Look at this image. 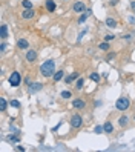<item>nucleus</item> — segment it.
<instances>
[{"mask_svg": "<svg viewBox=\"0 0 135 152\" xmlns=\"http://www.w3.org/2000/svg\"><path fill=\"white\" fill-rule=\"evenodd\" d=\"M83 85H85V78H78L75 88H77V89H83Z\"/></svg>", "mask_w": 135, "mask_h": 152, "instance_id": "nucleus-24", "label": "nucleus"}, {"mask_svg": "<svg viewBox=\"0 0 135 152\" xmlns=\"http://www.w3.org/2000/svg\"><path fill=\"white\" fill-rule=\"evenodd\" d=\"M12 108H20V102H17V100H11V103H9Z\"/></svg>", "mask_w": 135, "mask_h": 152, "instance_id": "nucleus-27", "label": "nucleus"}, {"mask_svg": "<svg viewBox=\"0 0 135 152\" xmlns=\"http://www.w3.org/2000/svg\"><path fill=\"white\" fill-rule=\"evenodd\" d=\"M65 2H68V0H65Z\"/></svg>", "mask_w": 135, "mask_h": 152, "instance_id": "nucleus-34", "label": "nucleus"}, {"mask_svg": "<svg viewBox=\"0 0 135 152\" xmlns=\"http://www.w3.org/2000/svg\"><path fill=\"white\" fill-rule=\"evenodd\" d=\"M8 82H9V85H11V86H14V88L20 86V83H22V75H20V72H17V71L11 72V75H9Z\"/></svg>", "mask_w": 135, "mask_h": 152, "instance_id": "nucleus-3", "label": "nucleus"}, {"mask_svg": "<svg viewBox=\"0 0 135 152\" xmlns=\"http://www.w3.org/2000/svg\"><path fill=\"white\" fill-rule=\"evenodd\" d=\"M17 48H18V49H28V48H29L28 40H26V38H18V40H17Z\"/></svg>", "mask_w": 135, "mask_h": 152, "instance_id": "nucleus-9", "label": "nucleus"}, {"mask_svg": "<svg viewBox=\"0 0 135 152\" xmlns=\"http://www.w3.org/2000/svg\"><path fill=\"white\" fill-rule=\"evenodd\" d=\"M72 11L77 12V14H83V12L86 11V5H85V2H75L74 6H72Z\"/></svg>", "mask_w": 135, "mask_h": 152, "instance_id": "nucleus-5", "label": "nucleus"}, {"mask_svg": "<svg viewBox=\"0 0 135 152\" xmlns=\"http://www.w3.org/2000/svg\"><path fill=\"white\" fill-rule=\"evenodd\" d=\"M114 38H115L114 34H108V35H105V42H112Z\"/></svg>", "mask_w": 135, "mask_h": 152, "instance_id": "nucleus-26", "label": "nucleus"}, {"mask_svg": "<svg viewBox=\"0 0 135 152\" xmlns=\"http://www.w3.org/2000/svg\"><path fill=\"white\" fill-rule=\"evenodd\" d=\"M91 14H92V11H91V9H86V12H83V14L80 15V18H78V23H80V25H81V23H85V22H86V18H88Z\"/></svg>", "mask_w": 135, "mask_h": 152, "instance_id": "nucleus-11", "label": "nucleus"}, {"mask_svg": "<svg viewBox=\"0 0 135 152\" xmlns=\"http://www.w3.org/2000/svg\"><path fill=\"white\" fill-rule=\"evenodd\" d=\"M60 97H61V98H65V100H68V98H71V97H72V94H71L69 91H63V92L60 94Z\"/></svg>", "mask_w": 135, "mask_h": 152, "instance_id": "nucleus-23", "label": "nucleus"}, {"mask_svg": "<svg viewBox=\"0 0 135 152\" xmlns=\"http://www.w3.org/2000/svg\"><path fill=\"white\" fill-rule=\"evenodd\" d=\"M15 149H17V151H25V148H23V146H17Z\"/></svg>", "mask_w": 135, "mask_h": 152, "instance_id": "nucleus-33", "label": "nucleus"}, {"mask_svg": "<svg viewBox=\"0 0 135 152\" xmlns=\"http://www.w3.org/2000/svg\"><path fill=\"white\" fill-rule=\"evenodd\" d=\"M98 48H100L101 51H109V48H111V45H109V42H101V43L98 45Z\"/></svg>", "mask_w": 135, "mask_h": 152, "instance_id": "nucleus-19", "label": "nucleus"}, {"mask_svg": "<svg viewBox=\"0 0 135 152\" xmlns=\"http://www.w3.org/2000/svg\"><path fill=\"white\" fill-rule=\"evenodd\" d=\"M6 48H8V45H6V43H2V45H0V51H2V52H5V51H6Z\"/></svg>", "mask_w": 135, "mask_h": 152, "instance_id": "nucleus-30", "label": "nucleus"}, {"mask_svg": "<svg viewBox=\"0 0 135 152\" xmlns=\"http://www.w3.org/2000/svg\"><path fill=\"white\" fill-rule=\"evenodd\" d=\"M128 123H129V118H128L126 115H123V117H120V118H118V125H120L121 128L128 126Z\"/></svg>", "mask_w": 135, "mask_h": 152, "instance_id": "nucleus-16", "label": "nucleus"}, {"mask_svg": "<svg viewBox=\"0 0 135 152\" xmlns=\"http://www.w3.org/2000/svg\"><path fill=\"white\" fill-rule=\"evenodd\" d=\"M41 88H43L41 83H31V85H29V92H37V91H40Z\"/></svg>", "mask_w": 135, "mask_h": 152, "instance_id": "nucleus-12", "label": "nucleus"}, {"mask_svg": "<svg viewBox=\"0 0 135 152\" xmlns=\"http://www.w3.org/2000/svg\"><path fill=\"white\" fill-rule=\"evenodd\" d=\"M129 23H131V25H134V23H135V18H134V17H129Z\"/></svg>", "mask_w": 135, "mask_h": 152, "instance_id": "nucleus-31", "label": "nucleus"}, {"mask_svg": "<svg viewBox=\"0 0 135 152\" xmlns=\"http://www.w3.org/2000/svg\"><path fill=\"white\" fill-rule=\"evenodd\" d=\"M114 57H115V54H114V52H111V54H108V57H106V62H111V60H112Z\"/></svg>", "mask_w": 135, "mask_h": 152, "instance_id": "nucleus-29", "label": "nucleus"}, {"mask_svg": "<svg viewBox=\"0 0 135 152\" xmlns=\"http://www.w3.org/2000/svg\"><path fill=\"white\" fill-rule=\"evenodd\" d=\"M94 132H95V134H103V132H105V128H103V126H95Z\"/></svg>", "mask_w": 135, "mask_h": 152, "instance_id": "nucleus-25", "label": "nucleus"}, {"mask_svg": "<svg viewBox=\"0 0 135 152\" xmlns=\"http://www.w3.org/2000/svg\"><path fill=\"white\" fill-rule=\"evenodd\" d=\"M6 106H8L6 100H5L3 97H0V111H2V112H5V111H6Z\"/></svg>", "mask_w": 135, "mask_h": 152, "instance_id": "nucleus-21", "label": "nucleus"}, {"mask_svg": "<svg viewBox=\"0 0 135 152\" xmlns=\"http://www.w3.org/2000/svg\"><path fill=\"white\" fill-rule=\"evenodd\" d=\"M40 74L43 77H54V74H55V62L54 60H46L40 66Z\"/></svg>", "mask_w": 135, "mask_h": 152, "instance_id": "nucleus-1", "label": "nucleus"}, {"mask_svg": "<svg viewBox=\"0 0 135 152\" xmlns=\"http://www.w3.org/2000/svg\"><path fill=\"white\" fill-rule=\"evenodd\" d=\"M106 26H109V28H117V20L112 18V17H108V18H106Z\"/></svg>", "mask_w": 135, "mask_h": 152, "instance_id": "nucleus-13", "label": "nucleus"}, {"mask_svg": "<svg viewBox=\"0 0 135 152\" xmlns=\"http://www.w3.org/2000/svg\"><path fill=\"white\" fill-rule=\"evenodd\" d=\"M35 17V11H34V8L32 9H25V11H22V18H25V20H31V18H34Z\"/></svg>", "mask_w": 135, "mask_h": 152, "instance_id": "nucleus-6", "label": "nucleus"}, {"mask_svg": "<svg viewBox=\"0 0 135 152\" xmlns=\"http://www.w3.org/2000/svg\"><path fill=\"white\" fill-rule=\"evenodd\" d=\"M63 75H65V71H61V69H60V71H57V72L54 74V77H52V78H54V82H60V80L63 78Z\"/></svg>", "mask_w": 135, "mask_h": 152, "instance_id": "nucleus-15", "label": "nucleus"}, {"mask_svg": "<svg viewBox=\"0 0 135 152\" xmlns=\"http://www.w3.org/2000/svg\"><path fill=\"white\" fill-rule=\"evenodd\" d=\"M72 106L75 109H85L86 108V102L81 100V98H75V100H72Z\"/></svg>", "mask_w": 135, "mask_h": 152, "instance_id": "nucleus-7", "label": "nucleus"}, {"mask_svg": "<svg viewBox=\"0 0 135 152\" xmlns=\"http://www.w3.org/2000/svg\"><path fill=\"white\" fill-rule=\"evenodd\" d=\"M129 105H131V102H129L128 97H120V98L115 102V109H118V111H126V109H129Z\"/></svg>", "mask_w": 135, "mask_h": 152, "instance_id": "nucleus-2", "label": "nucleus"}, {"mask_svg": "<svg viewBox=\"0 0 135 152\" xmlns=\"http://www.w3.org/2000/svg\"><path fill=\"white\" fill-rule=\"evenodd\" d=\"M81 125H83V118H81V115H80V114H74V115L71 117V126L77 129V128H80Z\"/></svg>", "mask_w": 135, "mask_h": 152, "instance_id": "nucleus-4", "label": "nucleus"}, {"mask_svg": "<svg viewBox=\"0 0 135 152\" xmlns=\"http://www.w3.org/2000/svg\"><path fill=\"white\" fill-rule=\"evenodd\" d=\"M8 141L15 143V141H18V137H17V135H9V137H8Z\"/></svg>", "mask_w": 135, "mask_h": 152, "instance_id": "nucleus-28", "label": "nucleus"}, {"mask_svg": "<svg viewBox=\"0 0 135 152\" xmlns=\"http://www.w3.org/2000/svg\"><path fill=\"white\" fill-rule=\"evenodd\" d=\"M103 128H105V132H106V134H111V132L114 131V126L111 125V121H106V123L103 125Z\"/></svg>", "mask_w": 135, "mask_h": 152, "instance_id": "nucleus-18", "label": "nucleus"}, {"mask_svg": "<svg viewBox=\"0 0 135 152\" xmlns=\"http://www.w3.org/2000/svg\"><path fill=\"white\" fill-rule=\"evenodd\" d=\"M35 58H37L35 49H28V52H26V60H28L29 63H32V62H35Z\"/></svg>", "mask_w": 135, "mask_h": 152, "instance_id": "nucleus-8", "label": "nucleus"}, {"mask_svg": "<svg viewBox=\"0 0 135 152\" xmlns=\"http://www.w3.org/2000/svg\"><path fill=\"white\" fill-rule=\"evenodd\" d=\"M78 75H80L78 72H74V74H71L69 77H66V78H65V82H66V83H71V82L77 80V78H78Z\"/></svg>", "mask_w": 135, "mask_h": 152, "instance_id": "nucleus-17", "label": "nucleus"}, {"mask_svg": "<svg viewBox=\"0 0 135 152\" xmlns=\"http://www.w3.org/2000/svg\"><path fill=\"white\" fill-rule=\"evenodd\" d=\"M89 78H91L92 82H95V83H98V82H100V75H98V74H95V72H92V74L89 75Z\"/></svg>", "mask_w": 135, "mask_h": 152, "instance_id": "nucleus-22", "label": "nucleus"}, {"mask_svg": "<svg viewBox=\"0 0 135 152\" xmlns=\"http://www.w3.org/2000/svg\"><path fill=\"white\" fill-rule=\"evenodd\" d=\"M6 37H8V26L5 23H2V26H0V38L5 40Z\"/></svg>", "mask_w": 135, "mask_h": 152, "instance_id": "nucleus-10", "label": "nucleus"}, {"mask_svg": "<svg viewBox=\"0 0 135 152\" xmlns=\"http://www.w3.org/2000/svg\"><path fill=\"white\" fill-rule=\"evenodd\" d=\"M131 8L135 11V0H132V2H131Z\"/></svg>", "mask_w": 135, "mask_h": 152, "instance_id": "nucleus-32", "label": "nucleus"}, {"mask_svg": "<svg viewBox=\"0 0 135 152\" xmlns=\"http://www.w3.org/2000/svg\"><path fill=\"white\" fill-rule=\"evenodd\" d=\"M22 6L25 9H32V2L31 0H22Z\"/></svg>", "mask_w": 135, "mask_h": 152, "instance_id": "nucleus-20", "label": "nucleus"}, {"mask_svg": "<svg viewBox=\"0 0 135 152\" xmlns=\"http://www.w3.org/2000/svg\"><path fill=\"white\" fill-rule=\"evenodd\" d=\"M46 9H48L49 12H54V11H55V3H54V0H46Z\"/></svg>", "mask_w": 135, "mask_h": 152, "instance_id": "nucleus-14", "label": "nucleus"}]
</instances>
